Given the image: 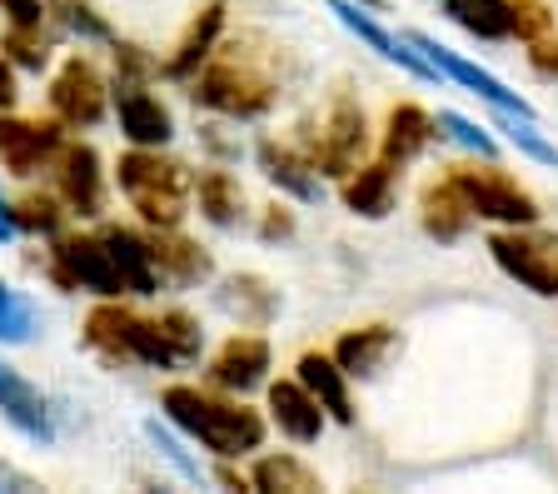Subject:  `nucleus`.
<instances>
[{"mask_svg":"<svg viewBox=\"0 0 558 494\" xmlns=\"http://www.w3.org/2000/svg\"><path fill=\"white\" fill-rule=\"evenodd\" d=\"M150 250H155V265H160V280L165 285H199L209 280V255L185 240L180 230H150Z\"/></svg>","mask_w":558,"mask_h":494,"instance_id":"nucleus-26","label":"nucleus"},{"mask_svg":"<svg viewBox=\"0 0 558 494\" xmlns=\"http://www.w3.org/2000/svg\"><path fill=\"white\" fill-rule=\"evenodd\" d=\"M529 71L534 75H544V81H558V36L548 31V36H538V40H529Z\"/></svg>","mask_w":558,"mask_h":494,"instance_id":"nucleus-40","label":"nucleus"},{"mask_svg":"<svg viewBox=\"0 0 558 494\" xmlns=\"http://www.w3.org/2000/svg\"><path fill=\"white\" fill-rule=\"evenodd\" d=\"M220 310L225 315H234L244 329H259V325H269V315L279 310V294L269 290L259 275H230V280L220 285Z\"/></svg>","mask_w":558,"mask_h":494,"instance_id":"nucleus-28","label":"nucleus"},{"mask_svg":"<svg viewBox=\"0 0 558 494\" xmlns=\"http://www.w3.org/2000/svg\"><path fill=\"white\" fill-rule=\"evenodd\" d=\"M85 350L100 354L110 370H120V365L185 370L170 335H165L160 315H140V310L120 305V300H100L90 310V320H85Z\"/></svg>","mask_w":558,"mask_h":494,"instance_id":"nucleus-4","label":"nucleus"},{"mask_svg":"<svg viewBox=\"0 0 558 494\" xmlns=\"http://www.w3.org/2000/svg\"><path fill=\"white\" fill-rule=\"evenodd\" d=\"M60 150H65L60 120H21L11 110H0V165H5V176L31 180L40 170H56Z\"/></svg>","mask_w":558,"mask_h":494,"instance_id":"nucleus-11","label":"nucleus"},{"mask_svg":"<svg viewBox=\"0 0 558 494\" xmlns=\"http://www.w3.org/2000/svg\"><path fill=\"white\" fill-rule=\"evenodd\" d=\"M56 195L75 220H100L105 215V160L95 145L65 141V150L56 155Z\"/></svg>","mask_w":558,"mask_h":494,"instance_id":"nucleus-15","label":"nucleus"},{"mask_svg":"<svg viewBox=\"0 0 558 494\" xmlns=\"http://www.w3.org/2000/svg\"><path fill=\"white\" fill-rule=\"evenodd\" d=\"M0 11H5V25H21V31H46L50 5H46V0H0Z\"/></svg>","mask_w":558,"mask_h":494,"instance_id":"nucleus-39","label":"nucleus"},{"mask_svg":"<svg viewBox=\"0 0 558 494\" xmlns=\"http://www.w3.org/2000/svg\"><path fill=\"white\" fill-rule=\"evenodd\" d=\"M265 420L275 424L284 439H294V445H319V435L329 430V414L325 405L314 400L310 389L300 385V379H269L265 385Z\"/></svg>","mask_w":558,"mask_h":494,"instance_id":"nucleus-17","label":"nucleus"},{"mask_svg":"<svg viewBox=\"0 0 558 494\" xmlns=\"http://www.w3.org/2000/svg\"><path fill=\"white\" fill-rule=\"evenodd\" d=\"M269 370H275V350H269L265 335H255V329H234L230 340L209 354L205 379L215 389H225V395H250V389L269 385Z\"/></svg>","mask_w":558,"mask_h":494,"instance_id":"nucleus-12","label":"nucleus"},{"mask_svg":"<svg viewBox=\"0 0 558 494\" xmlns=\"http://www.w3.org/2000/svg\"><path fill=\"white\" fill-rule=\"evenodd\" d=\"M105 245H110V255H116L120 265V280H125V294H135V300H150V294H160V265H155V250H150V236L145 230H130V225H105L100 230Z\"/></svg>","mask_w":558,"mask_h":494,"instance_id":"nucleus-21","label":"nucleus"},{"mask_svg":"<svg viewBox=\"0 0 558 494\" xmlns=\"http://www.w3.org/2000/svg\"><path fill=\"white\" fill-rule=\"evenodd\" d=\"M449 185L464 195L469 215L494 230H523V225L544 220V205L534 201V190H523L509 170H499L494 160H469V165H449Z\"/></svg>","mask_w":558,"mask_h":494,"instance_id":"nucleus-5","label":"nucleus"},{"mask_svg":"<svg viewBox=\"0 0 558 494\" xmlns=\"http://www.w3.org/2000/svg\"><path fill=\"white\" fill-rule=\"evenodd\" d=\"M369 120H364V110L349 100V95H339L335 106H329V116L319 120V130L310 135V145H304V155H310V165L319 170V176H335L344 180L349 170H360L364 160H369Z\"/></svg>","mask_w":558,"mask_h":494,"instance_id":"nucleus-8","label":"nucleus"},{"mask_svg":"<svg viewBox=\"0 0 558 494\" xmlns=\"http://www.w3.org/2000/svg\"><path fill=\"white\" fill-rule=\"evenodd\" d=\"M40 329V310L25 290L0 280V345H31Z\"/></svg>","mask_w":558,"mask_h":494,"instance_id":"nucleus-32","label":"nucleus"},{"mask_svg":"<svg viewBox=\"0 0 558 494\" xmlns=\"http://www.w3.org/2000/svg\"><path fill=\"white\" fill-rule=\"evenodd\" d=\"M434 141H439V120H434L424 106H414V100H399V106H389V116H384L379 160L404 170V165H414Z\"/></svg>","mask_w":558,"mask_h":494,"instance_id":"nucleus-18","label":"nucleus"},{"mask_svg":"<svg viewBox=\"0 0 558 494\" xmlns=\"http://www.w3.org/2000/svg\"><path fill=\"white\" fill-rule=\"evenodd\" d=\"M444 21H453L464 36L488 40V46H504V40H519V25H513V0H439Z\"/></svg>","mask_w":558,"mask_h":494,"instance_id":"nucleus-24","label":"nucleus"},{"mask_svg":"<svg viewBox=\"0 0 558 494\" xmlns=\"http://www.w3.org/2000/svg\"><path fill=\"white\" fill-rule=\"evenodd\" d=\"M56 15L70 36H81L85 46H116V31H110V21L95 11L90 0H56Z\"/></svg>","mask_w":558,"mask_h":494,"instance_id":"nucleus-34","label":"nucleus"},{"mask_svg":"<svg viewBox=\"0 0 558 494\" xmlns=\"http://www.w3.org/2000/svg\"><path fill=\"white\" fill-rule=\"evenodd\" d=\"M513 25H519V40L529 46V40L554 31V11H548L544 0H513Z\"/></svg>","mask_w":558,"mask_h":494,"instance_id":"nucleus-38","label":"nucleus"},{"mask_svg":"<svg viewBox=\"0 0 558 494\" xmlns=\"http://www.w3.org/2000/svg\"><path fill=\"white\" fill-rule=\"evenodd\" d=\"M434 120H439V141L464 145V150L478 155V160H499V135H488V125L459 116V110H439Z\"/></svg>","mask_w":558,"mask_h":494,"instance_id":"nucleus-33","label":"nucleus"},{"mask_svg":"<svg viewBox=\"0 0 558 494\" xmlns=\"http://www.w3.org/2000/svg\"><path fill=\"white\" fill-rule=\"evenodd\" d=\"M160 410L165 420L199 445L205 455H215L220 465L230 459H250L265 449V435H269V420L259 410L244 405V395H225L215 385H170L160 395Z\"/></svg>","mask_w":558,"mask_h":494,"instance_id":"nucleus-1","label":"nucleus"},{"mask_svg":"<svg viewBox=\"0 0 558 494\" xmlns=\"http://www.w3.org/2000/svg\"><path fill=\"white\" fill-rule=\"evenodd\" d=\"M360 5H364V11H379V15L389 11V0H360Z\"/></svg>","mask_w":558,"mask_h":494,"instance_id":"nucleus-44","label":"nucleus"},{"mask_svg":"<svg viewBox=\"0 0 558 494\" xmlns=\"http://www.w3.org/2000/svg\"><path fill=\"white\" fill-rule=\"evenodd\" d=\"M409 40H414L424 56L434 60V71L444 75L449 85H459V91H469V95H478L488 110H509V116H529V120H538V110H534V100H523L519 91H509V85L499 81L494 71H484L478 60H469V56H459V50H449V46H439L434 36H424V31H404Z\"/></svg>","mask_w":558,"mask_h":494,"instance_id":"nucleus-10","label":"nucleus"},{"mask_svg":"<svg viewBox=\"0 0 558 494\" xmlns=\"http://www.w3.org/2000/svg\"><path fill=\"white\" fill-rule=\"evenodd\" d=\"M225 25H230V0H205L195 15H190L185 36L170 46V56L160 60V75L165 81H195V71L205 65L225 40Z\"/></svg>","mask_w":558,"mask_h":494,"instance_id":"nucleus-16","label":"nucleus"},{"mask_svg":"<svg viewBox=\"0 0 558 494\" xmlns=\"http://www.w3.org/2000/svg\"><path fill=\"white\" fill-rule=\"evenodd\" d=\"M0 420L11 424L21 439H31L35 449L56 445V410H50L46 389L31 375H21L11 360H0Z\"/></svg>","mask_w":558,"mask_h":494,"instance_id":"nucleus-14","label":"nucleus"},{"mask_svg":"<svg viewBox=\"0 0 558 494\" xmlns=\"http://www.w3.org/2000/svg\"><path fill=\"white\" fill-rule=\"evenodd\" d=\"M50 116L60 120L65 130H95L105 116H110V81L100 75L90 56H65L60 60V71L50 75Z\"/></svg>","mask_w":558,"mask_h":494,"instance_id":"nucleus-9","label":"nucleus"},{"mask_svg":"<svg viewBox=\"0 0 558 494\" xmlns=\"http://www.w3.org/2000/svg\"><path fill=\"white\" fill-rule=\"evenodd\" d=\"M160 325H165V335H170L174 354H180V365H195L199 350H205V329H199V320L190 315V310H165Z\"/></svg>","mask_w":558,"mask_h":494,"instance_id":"nucleus-35","label":"nucleus"},{"mask_svg":"<svg viewBox=\"0 0 558 494\" xmlns=\"http://www.w3.org/2000/svg\"><path fill=\"white\" fill-rule=\"evenodd\" d=\"M418 225H424V236L439 240V245H453V240L469 236V225H474V215H469L464 195L449 185V176L434 180L424 195H418Z\"/></svg>","mask_w":558,"mask_h":494,"instance_id":"nucleus-25","label":"nucleus"},{"mask_svg":"<svg viewBox=\"0 0 558 494\" xmlns=\"http://www.w3.org/2000/svg\"><path fill=\"white\" fill-rule=\"evenodd\" d=\"M110 106H116L120 135L140 150H165L174 141V116L160 95L150 91L145 81H116L110 85Z\"/></svg>","mask_w":558,"mask_h":494,"instance_id":"nucleus-13","label":"nucleus"},{"mask_svg":"<svg viewBox=\"0 0 558 494\" xmlns=\"http://www.w3.org/2000/svg\"><path fill=\"white\" fill-rule=\"evenodd\" d=\"M195 201H199V215H205L215 230H234V225L244 220V190L225 165L199 170L195 176Z\"/></svg>","mask_w":558,"mask_h":494,"instance_id":"nucleus-27","label":"nucleus"},{"mask_svg":"<svg viewBox=\"0 0 558 494\" xmlns=\"http://www.w3.org/2000/svg\"><path fill=\"white\" fill-rule=\"evenodd\" d=\"M294 379L325 405L329 424H354V389H349L344 365H339L329 350H304L300 360H294Z\"/></svg>","mask_w":558,"mask_h":494,"instance_id":"nucleus-20","label":"nucleus"},{"mask_svg":"<svg viewBox=\"0 0 558 494\" xmlns=\"http://www.w3.org/2000/svg\"><path fill=\"white\" fill-rule=\"evenodd\" d=\"M255 165L265 170V180L279 190V195H290L300 205H319L325 201V185H319V170L310 165V155L294 150V145H279V141H259L255 145Z\"/></svg>","mask_w":558,"mask_h":494,"instance_id":"nucleus-19","label":"nucleus"},{"mask_svg":"<svg viewBox=\"0 0 558 494\" xmlns=\"http://www.w3.org/2000/svg\"><path fill=\"white\" fill-rule=\"evenodd\" d=\"M145 439H150V445L160 449L165 459H170V465H174V474H180V480H190V484H199V480H205V470H199V459L190 455V449L180 445V439H174V430H165L160 420H145Z\"/></svg>","mask_w":558,"mask_h":494,"instance_id":"nucleus-36","label":"nucleus"},{"mask_svg":"<svg viewBox=\"0 0 558 494\" xmlns=\"http://www.w3.org/2000/svg\"><path fill=\"white\" fill-rule=\"evenodd\" d=\"M46 280L65 294H95V300H125L120 265L105 245V236H56L46 250Z\"/></svg>","mask_w":558,"mask_h":494,"instance_id":"nucleus-6","label":"nucleus"},{"mask_svg":"<svg viewBox=\"0 0 558 494\" xmlns=\"http://www.w3.org/2000/svg\"><path fill=\"white\" fill-rule=\"evenodd\" d=\"M395 345H399V329L395 325H360V329H344L329 354L344 365L349 379H374L384 365H389Z\"/></svg>","mask_w":558,"mask_h":494,"instance_id":"nucleus-22","label":"nucleus"},{"mask_svg":"<svg viewBox=\"0 0 558 494\" xmlns=\"http://www.w3.org/2000/svg\"><path fill=\"white\" fill-rule=\"evenodd\" d=\"M116 185L150 230H180L190 215V195H195V176L185 165L165 160L160 150H140V145H130L116 160Z\"/></svg>","mask_w":558,"mask_h":494,"instance_id":"nucleus-2","label":"nucleus"},{"mask_svg":"<svg viewBox=\"0 0 558 494\" xmlns=\"http://www.w3.org/2000/svg\"><path fill=\"white\" fill-rule=\"evenodd\" d=\"M11 215H15V230L21 236H35V240H56L65 236V201L60 195H46V190H25L21 201H11Z\"/></svg>","mask_w":558,"mask_h":494,"instance_id":"nucleus-30","label":"nucleus"},{"mask_svg":"<svg viewBox=\"0 0 558 494\" xmlns=\"http://www.w3.org/2000/svg\"><path fill=\"white\" fill-rule=\"evenodd\" d=\"M190 100L225 120H265L279 100V85L250 56H240V46H225L220 40V50L190 81Z\"/></svg>","mask_w":558,"mask_h":494,"instance_id":"nucleus-3","label":"nucleus"},{"mask_svg":"<svg viewBox=\"0 0 558 494\" xmlns=\"http://www.w3.org/2000/svg\"><path fill=\"white\" fill-rule=\"evenodd\" d=\"M395 165L389 160H364L360 170H349L344 185H339V201L349 215H364V220H384L395 210Z\"/></svg>","mask_w":558,"mask_h":494,"instance_id":"nucleus-23","label":"nucleus"},{"mask_svg":"<svg viewBox=\"0 0 558 494\" xmlns=\"http://www.w3.org/2000/svg\"><path fill=\"white\" fill-rule=\"evenodd\" d=\"M488 260L499 265L504 280L538 300H558V240L534 236V225L523 230H494L488 236Z\"/></svg>","mask_w":558,"mask_h":494,"instance_id":"nucleus-7","label":"nucleus"},{"mask_svg":"<svg viewBox=\"0 0 558 494\" xmlns=\"http://www.w3.org/2000/svg\"><path fill=\"white\" fill-rule=\"evenodd\" d=\"M250 484H255V490L310 494V490H319V474H314L300 455L279 449V455H259V459H255V470H250Z\"/></svg>","mask_w":558,"mask_h":494,"instance_id":"nucleus-29","label":"nucleus"},{"mask_svg":"<svg viewBox=\"0 0 558 494\" xmlns=\"http://www.w3.org/2000/svg\"><path fill=\"white\" fill-rule=\"evenodd\" d=\"M290 230H294V215L284 210V205H269V210H265V225H259V236L275 240V236H290Z\"/></svg>","mask_w":558,"mask_h":494,"instance_id":"nucleus-41","label":"nucleus"},{"mask_svg":"<svg viewBox=\"0 0 558 494\" xmlns=\"http://www.w3.org/2000/svg\"><path fill=\"white\" fill-rule=\"evenodd\" d=\"M15 71H11V60L0 56V110H15Z\"/></svg>","mask_w":558,"mask_h":494,"instance_id":"nucleus-42","label":"nucleus"},{"mask_svg":"<svg viewBox=\"0 0 558 494\" xmlns=\"http://www.w3.org/2000/svg\"><path fill=\"white\" fill-rule=\"evenodd\" d=\"M494 130H499L504 145H509V150H519L523 160H534V165H548V170H558V145L548 141L544 130H538V120H529V116H509V110H494Z\"/></svg>","mask_w":558,"mask_h":494,"instance_id":"nucleus-31","label":"nucleus"},{"mask_svg":"<svg viewBox=\"0 0 558 494\" xmlns=\"http://www.w3.org/2000/svg\"><path fill=\"white\" fill-rule=\"evenodd\" d=\"M0 46H5V56L15 60V65H25V71H40L46 65V36L40 31H21V25H5V36H0Z\"/></svg>","mask_w":558,"mask_h":494,"instance_id":"nucleus-37","label":"nucleus"},{"mask_svg":"<svg viewBox=\"0 0 558 494\" xmlns=\"http://www.w3.org/2000/svg\"><path fill=\"white\" fill-rule=\"evenodd\" d=\"M11 240H21V230H15L11 201H5V195H0V245H11Z\"/></svg>","mask_w":558,"mask_h":494,"instance_id":"nucleus-43","label":"nucleus"}]
</instances>
